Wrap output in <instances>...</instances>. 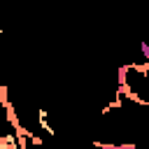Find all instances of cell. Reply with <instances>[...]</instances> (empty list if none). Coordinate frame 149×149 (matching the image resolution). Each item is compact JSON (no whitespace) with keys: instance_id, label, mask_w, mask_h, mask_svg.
I'll return each instance as SVG.
<instances>
[{"instance_id":"7a4b0ae2","label":"cell","mask_w":149,"mask_h":149,"mask_svg":"<svg viewBox=\"0 0 149 149\" xmlns=\"http://www.w3.org/2000/svg\"><path fill=\"white\" fill-rule=\"evenodd\" d=\"M19 128H16V121L9 112V105L2 95V88H0V147L2 149H21V142H19Z\"/></svg>"},{"instance_id":"6da1fadb","label":"cell","mask_w":149,"mask_h":149,"mask_svg":"<svg viewBox=\"0 0 149 149\" xmlns=\"http://www.w3.org/2000/svg\"><path fill=\"white\" fill-rule=\"evenodd\" d=\"M119 88L130 100L149 105V65L137 63L119 65Z\"/></svg>"}]
</instances>
